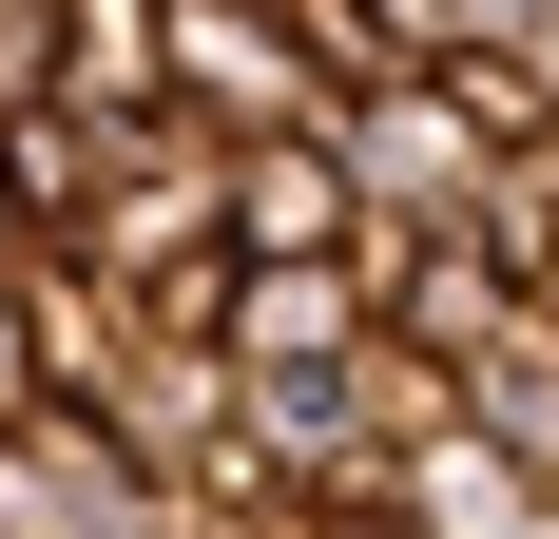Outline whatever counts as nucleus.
<instances>
[{
    "instance_id": "nucleus-1",
    "label": "nucleus",
    "mask_w": 559,
    "mask_h": 539,
    "mask_svg": "<svg viewBox=\"0 0 559 539\" xmlns=\"http://www.w3.org/2000/svg\"><path fill=\"white\" fill-rule=\"evenodd\" d=\"M155 116H193V135H309L329 58L289 39V0H155Z\"/></svg>"
},
{
    "instance_id": "nucleus-2",
    "label": "nucleus",
    "mask_w": 559,
    "mask_h": 539,
    "mask_svg": "<svg viewBox=\"0 0 559 539\" xmlns=\"http://www.w3.org/2000/svg\"><path fill=\"white\" fill-rule=\"evenodd\" d=\"M329 155H347V193H367V231H463L483 213V116H463V77L425 58V77H367V97H329Z\"/></svg>"
},
{
    "instance_id": "nucleus-3",
    "label": "nucleus",
    "mask_w": 559,
    "mask_h": 539,
    "mask_svg": "<svg viewBox=\"0 0 559 539\" xmlns=\"http://www.w3.org/2000/svg\"><path fill=\"white\" fill-rule=\"evenodd\" d=\"M367 327H386L367 309V251H309V270H231L213 347H231V385H329Z\"/></svg>"
},
{
    "instance_id": "nucleus-4",
    "label": "nucleus",
    "mask_w": 559,
    "mask_h": 539,
    "mask_svg": "<svg viewBox=\"0 0 559 539\" xmlns=\"http://www.w3.org/2000/svg\"><path fill=\"white\" fill-rule=\"evenodd\" d=\"M135 501H155V482L116 463L97 405H20V424H0V539H116Z\"/></svg>"
},
{
    "instance_id": "nucleus-5",
    "label": "nucleus",
    "mask_w": 559,
    "mask_h": 539,
    "mask_svg": "<svg viewBox=\"0 0 559 539\" xmlns=\"http://www.w3.org/2000/svg\"><path fill=\"white\" fill-rule=\"evenodd\" d=\"M309 251H367V193H347L329 116L309 135H231V270H309Z\"/></svg>"
},
{
    "instance_id": "nucleus-6",
    "label": "nucleus",
    "mask_w": 559,
    "mask_h": 539,
    "mask_svg": "<svg viewBox=\"0 0 559 539\" xmlns=\"http://www.w3.org/2000/svg\"><path fill=\"white\" fill-rule=\"evenodd\" d=\"M58 97L78 116H155V0H58Z\"/></svg>"
},
{
    "instance_id": "nucleus-7",
    "label": "nucleus",
    "mask_w": 559,
    "mask_h": 539,
    "mask_svg": "<svg viewBox=\"0 0 559 539\" xmlns=\"http://www.w3.org/2000/svg\"><path fill=\"white\" fill-rule=\"evenodd\" d=\"M58 97V0H0V116Z\"/></svg>"
},
{
    "instance_id": "nucleus-8",
    "label": "nucleus",
    "mask_w": 559,
    "mask_h": 539,
    "mask_svg": "<svg viewBox=\"0 0 559 539\" xmlns=\"http://www.w3.org/2000/svg\"><path fill=\"white\" fill-rule=\"evenodd\" d=\"M0 251H20V193H0Z\"/></svg>"
}]
</instances>
